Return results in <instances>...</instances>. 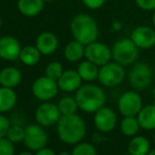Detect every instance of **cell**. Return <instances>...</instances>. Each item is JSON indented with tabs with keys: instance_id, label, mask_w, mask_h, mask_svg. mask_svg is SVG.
<instances>
[{
	"instance_id": "22",
	"label": "cell",
	"mask_w": 155,
	"mask_h": 155,
	"mask_svg": "<svg viewBox=\"0 0 155 155\" xmlns=\"http://www.w3.org/2000/svg\"><path fill=\"white\" fill-rule=\"evenodd\" d=\"M77 72L84 81L92 82L94 80L98 79L99 67L96 65L95 63L86 59V60H82V61L78 64Z\"/></svg>"
},
{
	"instance_id": "42",
	"label": "cell",
	"mask_w": 155,
	"mask_h": 155,
	"mask_svg": "<svg viewBox=\"0 0 155 155\" xmlns=\"http://www.w3.org/2000/svg\"><path fill=\"white\" fill-rule=\"evenodd\" d=\"M1 25H2V19H1V16H0V28H1Z\"/></svg>"
},
{
	"instance_id": "40",
	"label": "cell",
	"mask_w": 155,
	"mask_h": 155,
	"mask_svg": "<svg viewBox=\"0 0 155 155\" xmlns=\"http://www.w3.org/2000/svg\"><path fill=\"white\" fill-rule=\"evenodd\" d=\"M153 98L155 100V86H154V89H153Z\"/></svg>"
},
{
	"instance_id": "35",
	"label": "cell",
	"mask_w": 155,
	"mask_h": 155,
	"mask_svg": "<svg viewBox=\"0 0 155 155\" xmlns=\"http://www.w3.org/2000/svg\"><path fill=\"white\" fill-rule=\"evenodd\" d=\"M112 30L115 32H120L123 30V22L119 20H115L112 23Z\"/></svg>"
},
{
	"instance_id": "9",
	"label": "cell",
	"mask_w": 155,
	"mask_h": 155,
	"mask_svg": "<svg viewBox=\"0 0 155 155\" xmlns=\"http://www.w3.org/2000/svg\"><path fill=\"white\" fill-rule=\"evenodd\" d=\"M59 87L57 80H54L48 76L37 78L32 86V92L39 100L48 101L57 95Z\"/></svg>"
},
{
	"instance_id": "3",
	"label": "cell",
	"mask_w": 155,
	"mask_h": 155,
	"mask_svg": "<svg viewBox=\"0 0 155 155\" xmlns=\"http://www.w3.org/2000/svg\"><path fill=\"white\" fill-rule=\"evenodd\" d=\"M75 99L81 111L95 113L106 104V94L100 87L94 84H86L75 92Z\"/></svg>"
},
{
	"instance_id": "27",
	"label": "cell",
	"mask_w": 155,
	"mask_h": 155,
	"mask_svg": "<svg viewBox=\"0 0 155 155\" xmlns=\"http://www.w3.org/2000/svg\"><path fill=\"white\" fill-rule=\"evenodd\" d=\"M63 67L60 62L58 61H52L45 68V76L52 78L54 80H58L59 77L63 73Z\"/></svg>"
},
{
	"instance_id": "18",
	"label": "cell",
	"mask_w": 155,
	"mask_h": 155,
	"mask_svg": "<svg viewBox=\"0 0 155 155\" xmlns=\"http://www.w3.org/2000/svg\"><path fill=\"white\" fill-rule=\"evenodd\" d=\"M151 150V143L147 137L135 135L128 145V153L131 155H148Z\"/></svg>"
},
{
	"instance_id": "19",
	"label": "cell",
	"mask_w": 155,
	"mask_h": 155,
	"mask_svg": "<svg viewBox=\"0 0 155 155\" xmlns=\"http://www.w3.org/2000/svg\"><path fill=\"white\" fill-rule=\"evenodd\" d=\"M136 117L141 129L147 131L155 130V104L143 106Z\"/></svg>"
},
{
	"instance_id": "41",
	"label": "cell",
	"mask_w": 155,
	"mask_h": 155,
	"mask_svg": "<svg viewBox=\"0 0 155 155\" xmlns=\"http://www.w3.org/2000/svg\"><path fill=\"white\" fill-rule=\"evenodd\" d=\"M45 2H52V1H54V0H43Z\"/></svg>"
},
{
	"instance_id": "25",
	"label": "cell",
	"mask_w": 155,
	"mask_h": 155,
	"mask_svg": "<svg viewBox=\"0 0 155 155\" xmlns=\"http://www.w3.org/2000/svg\"><path fill=\"white\" fill-rule=\"evenodd\" d=\"M140 129L138 119L136 116H124L120 123V131L124 136L133 137L137 135V132Z\"/></svg>"
},
{
	"instance_id": "20",
	"label": "cell",
	"mask_w": 155,
	"mask_h": 155,
	"mask_svg": "<svg viewBox=\"0 0 155 155\" xmlns=\"http://www.w3.org/2000/svg\"><path fill=\"white\" fill-rule=\"evenodd\" d=\"M84 51H86V45L74 39L65 45L63 55L68 61L77 62L84 57Z\"/></svg>"
},
{
	"instance_id": "38",
	"label": "cell",
	"mask_w": 155,
	"mask_h": 155,
	"mask_svg": "<svg viewBox=\"0 0 155 155\" xmlns=\"http://www.w3.org/2000/svg\"><path fill=\"white\" fill-rule=\"evenodd\" d=\"M148 155H155V149H151L150 152L148 153Z\"/></svg>"
},
{
	"instance_id": "16",
	"label": "cell",
	"mask_w": 155,
	"mask_h": 155,
	"mask_svg": "<svg viewBox=\"0 0 155 155\" xmlns=\"http://www.w3.org/2000/svg\"><path fill=\"white\" fill-rule=\"evenodd\" d=\"M36 47L42 55H52L58 48V39L51 32H43L36 39Z\"/></svg>"
},
{
	"instance_id": "2",
	"label": "cell",
	"mask_w": 155,
	"mask_h": 155,
	"mask_svg": "<svg viewBox=\"0 0 155 155\" xmlns=\"http://www.w3.org/2000/svg\"><path fill=\"white\" fill-rule=\"evenodd\" d=\"M71 34L75 40L84 45L96 41L99 35V28L97 21L89 14H78L72 19L70 23Z\"/></svg>"
},
{
	"instance_id": "1",
	"label": "cell",
	"mask_w": 155,
	"mask_h": 155,
	"mask_svg": "<svg viewBox=\"0 0 155 155\" xmlns=\"http://www.w3.org/2000/svg\"><path fill=\"white\" fill-rule=\"evenodd\" d=\"M57 133L60 140L68 145H77L87 134V126L77 114L62 115L57 123Z\"/></svg>"
},
{
	"instance_id": "29",
	"label": "cell",
	"mask_w": 155,
	"mask_h": 155,
	"mask_svg": "<svg viewBox=\"0 0 155 155\" xmlns=\"http://www.w3.org/2000/svg\"><path fill=\"white\" fill-rule=\"evenodd\" d=\"M72 155H97L96 149L89 143H78L72 151Z\"/></svg>"
},
{
	"instance_id": "45",
	"label": "cell",
	"mask_w": 155,
	"mask_h": 155,
	"mask_svg": "<svg viewBox=\"0 0 155 155\" xmlns=\"http://www.w3.org/2000/svg\"><path fill=\"white\" fill-rule=\"evenodd\" d=\"M0 39H1V37H0Z\"/></svg>"
},
{
	"instance_id": "31",
	"label": "cell",
	"mask_w": 155,
	"mask_h": 155,
	"mask_svg": "<svg viewBox=\"0 0 155 155\" xmlns=\"http://www.w3.org/2000/svg\"><path fill=\"white\" fill-rule=\"evenodd\" d=\"M136 5L145 12H153L155 10V0H134Z\"/></svg>"
},
{
	"instance_id": "36",
	"label": "cell",
	"mask_w": 155,
	"mask_h": 155,
	"mask_svg": "<svg viewBox=\"0 0 155 155\" xmlns=\"http://www.w3.org/2000/svg\"><path fill=\"white\" fill-rule=\"evenodd\" d=\"M152 25H153L155 29V10L153 11V14H152Z\"/></svg>"
},
{
	"instance_id": "33",
	"label": "cell",
	"mask_w": 155,
	"mask_h": 155,
	"mask_svg": "<svg viewBox=\"0 0 155 155\" xmlns=\"http://www.w3.org/2000/svg\"><path fill=\"white\" fill-rule=\"evenodd\" d=\"M81 2L86 8L95 11L101 8L106 3V0H81Z\"/></svg>"
},
{
	"instance_id": "17",
	"label": "cell",
	"mask_w": 155,
	"mask_h": 155,
	"mask_svg": "<svg viewBox=\"0 0 155 155\" xmlns=\"http://www.w3.org/2000/svg\"><path fill=\"white\" fill-rule=\"evenodd\" d=\"M22 74L14 67H6L0 71V86L14 89L21 82Z\"/></svg>"
},
{
	"instance_id": "15",
	"label": "cell",
	"mask_w": 155,
	"mask_h": 155,
	"mask_svg": "<svg viewBox=\"0 0 155 155\" xmlns=\"http://www.w3.org/2000/svg\"><path fill=\"white\" fill-rule=\"evenodd\" d=\"M82 81L77 70H67L62 73V75L57 80L59 90L63 92H76L82 86Z\"/></svg>"
},
{
	"instance_id": "21",
	"label": "cell",
	"mask_w": 155,
	"mask_h": 155,
	"mask_svg": "<svg viewBox=\"0 0 155 155\" xmlns=\"http://www.w3.org/2000/svg\"><path fill=\"white\" fill-rule=\"evenodd\" d=\"M43 3V0H18L17 8L23 16L33 17L42 11Z\"/></svg>"
},
{
	"instance_id": "26",
	"label": "cell",
	"mask_w": 155,
	"mask_h": 155,
	"mask_svg": "<svg viewBox=\"0 0 155 155\" xmlns=\"http://www.w3.org/2000/svg\"><path fill=\"white\" fill-rule=\"evenodd\" d=\"M58 108L61 113V115H72L76 114V111H77L78 104L76 101L75 97H71V96H64L58 102Z\"/></svg>"
},
{
	"instance_id": "44",
	"label": "cell",
	"mask_w": 155,
	"mask_h": 155,
	"mask_svg": "<svg viewBox=\"0 0 155 155\" xmlns=\"http://www.w3.org/2000/svg\"><path fill=\"white\" fill-rule=\"evenodd\" d=\"M124 155H131V154H129V153H128V154H124Z\"/></svg>"
},
{
	"instance_id": "23",
	"label": "cell",
	"mask_w": 155,
	"mask_h": 155,
	"mask_svg": "<svg viewBox=\"0 0 155 155\" xmlns=\"http://www.w3.org/2000/svg\"><path fill=\"white\" fill-rule=\"evenodd\" d=\"M17 102V95L11 88L0 87V113L8 112L15 107Z\"/></svg>"
},
{
	"instance_id": "32",
	"label": "cell",
	"mask_w": 155,
	"mask_h": 155,
	"mask_svg": "<svg viewBox=\"0 0 155 155\" xmlns=\"http://www.w3.org/2000/svg\"><path fill=\"white\" fill-rule=\"evenodd\" d=\"M11 128V123L8 120V118H6V116L0 114V138L6 137L8 132Z\"/></svg>"
},
{
	"instance_id": "12",
	"label": "cell",
	"mask_w": 155,
	"mask_h": 155,
	"mask_svg": "<svg viewBox=\"0 0 155 155\" xmlns=\"http://www.w3.org/2000/svg\"><path fill=\"white\" fill-rule=\"evenodd\" d=\"M61 113L58 106L52 102H45L37 108L35 113V118L37 124L42 127H51L57 124L61 118Z\"/></svg>"
},
{
	"instance_id": "37",
	"label": "cell",
	"mask_w": 155,
	"mask_h": 155,
	"mask_svg": "<svg viewBox=\"0 0 155 155\" xmlns=\"http://www.w3.org/2000/svg\"><path fill=\"white\" fill-rule=\"evenodd\" d=\"M19 155H33V154H32V152H30V151H23Z\"/></svg>"
},
{
	"instance_id": "30",
	"label": "cell",
	"mask_w": 155,
	"mask_h": 155,
	"mask_svg": "<svg viewBox=\"0 0 155 155\" xmlns=\"http://www.w3.org/2000/svg\"><path fill=\"white\" fill-rule=\"evenodd\" d=\"M14 154H15L14 143H12L8 137L0 138V155H14Z\"/></svg>"
},
{
	"instance_id": "14",
	"label": "cell",
	"mask_w": 155,
	"mask_h": 155,
	"mask_svg": "<svg viewBox=\"0 0 155 155\" xmlns=\"http://www.w3.org/2000/svg\"><path fill=\"white\" fill-rule=\"evenodd\" d=\"M21 47L19 41L13 36H3L0 39V58L14 61L20 56Z\"/></svg>"
},
{
	"instance_id": "13",
	"label": "cell",
	"mask_w": 155,
	"mask_h": 155,
	"mask_svg": "<svg viewBox=\"0 0 155 155\" xmlns=\"http://www.w3.org/2000/svg\"><path fill=\"white\" fill-rule=\"evenodd\" d=\"M117 124L116 113L108 107H102L95 112L94 124L96 129L102 133H109L114 130Z\"/></svg>"
},
{
	"instance_id": "39",
	"label": "cell",
	"mask_w": 155,
	"mask_h": 155,
	"mask_svg": "<svg viewBox=\"0 0 155 155\" xmlns=\"http://www.w3.org/2000/svg\"><path fill=\"white\" fill-rule=\"evenodd\" d=\"M57 155H72L71 153H68V152H60L59 154H57Z\"/></svg>"
},
{
	"instance_id": "10",
	"label": "cell",
	"mask_w": 155,
	"mask_h": 155,
	"mask_svg": "<svg viewBox=\"0 0 155 155\" xmlns=\"http://www.w3.org/2000/svg\"><path fill=\"white\" fill-rule=\"evenodd\" d=\"M25 147L31 151H38L47 146L48 134L40 124H30L25 128Z\"/></svg>"
},
{
	"instance_id": "7",
	"label": "cell",
	"mask_w": 155,
	"mask_h": 155,
	"mask_svg": "<svg viewBox=\"0 0 155 155\" xmlns=\"http://www.w3.org/2000/svg\"><path fill=\"white\" fill-rule=\"evenodd\" d=\"M84 58L98 67H101L112 60V49L104 42L93 41L86 45Z\"/></svg>"
},
{
	"instance_id": "34",
	"label": "cell",
	"mask_w": 155,
	"mask_h": 155,
	"mask_svg": "<svg viewBox=\"0 0 155 155\" xmlns=\"http://www.w3.org/2000/svg\"><path fill=\"white\" fill-rule=\"evenodd\" d=\"M35 155H56V153L53 151V150L45 147V148H42V149L36 151V154Z\"/></svg>"
},
{
	"instance_id": "43",
	"label": "cell",
	"mask_w": 155,
	"mask_h": 155,
	"mask_svg": "<svg viewBox=\"0 0 155 155\" xmlns=\"http://www.w3.org/2000/svg\"><path fill=\"white\" fill-rule=\"evenodd\" d=\"M153 140H154V143H155V132H154V134H153Z\"/></svg>"
},
{
	"instance_id": "11",
	"label": "cell",
	"mask_w": 155,
	"mask_h": 155,
	"mask_svg": "<svg viewBox=\"0 0 155 155\" xmlns=\"http://www.w3.org/2000/svg\"><path fill=\"white\" fill-rule=\"evenodd\" d=\"M130 38L139 50H149L155 47V29L150 25H137L131 32Z\"/></svg>"
},
{
	"instance_id": "8",
	"label": "cell",
	"mask_w": 155,
	"mask_h": 155,
	"mask_svg": "<svg viewBox=\"0 0 155 155\" xmlns=\"http://www.w3.org/2000/svg\"><path fill=\"white\" fill-rule=\"evenodd\" d=\"M118 111L123 116H137L143 109V98L136 91H127L118 98Z\"/></svg>"
},
{
	"instance_id": "6",
	"label": "cell",
	"mask_w": 155,
	"mask_h": 155,
	"mask_svg": "<svg viewBox=\"0 0 155 155\" xmlns=\"http://www.w3.org/2000/svg\"><path fill=\"white\" fill-rule=\"evenodd\" d=\"M126 77L124 67L118 62L111 60L106 64L99 67L98 81L107 88H114L120 84Z\"/></svg>"
},
{
	"instance_id": "5",
	"label": "cell",
	"mask_w": 155,
	"mask_h": 155,
	"mask_svg": "<svg viewBox=\"0 0 155 155\" xmlns=\"http://www.w3.org/2000/svg\"><path fill=\"white\" fill-rule=\"evenodd\" d=\"M128 79L134 90H145L149 88L153 79V70L143 61H136L129 71Z\"/></svg>"
},
{
	"instance_id": "28",
	"label": "cell",
	"mask_w": 155,
	"mask_h": 155,
	"mask_svg": "<svg viewBox=\"0 0 155 155\" xmlns=\"http://www.w3.org/2000/svg\"><path fill=\"white\" fill-rule=\"evenodd\" d=\"M25 129H23L22 127L20 126H13L10 128L8 132V137L12 143H18L23 141L25 139Z\"/></svg>"
},
{
	"instance_id": "4",
	"label": "cell",
	"mask_w": 155,
	"mask_h": 155,
	"mask_svg": "<svg viewBox=\"0 0 155 155\" xmlns=\"http://www.w3.org/2000/svg\"><path fill=\"white\" fill-rule=\"evenodd\" d=\"M112 60L119 64L132 65L137 61L139 55V49L136 47L130 37L119 38L112 45Z\"/></svg>"
},
{
	"instance_id": "24",
	"label": "cell",
	"mask_w": 155,
	"mask_h": 155,
	"mask_svg": "<svg viewBox=\"0 0 155 155\" xmlns=\"http://www.w3.org/2000/svg\"><path fill=\"white\" fill-rule=\"evenodd\" d=\"M40 51L37 49V47H32V45H27L23 49H21L19 59L21 62L25 63V65H35L40 60Z\"/></svg>"
}]
</instances>
